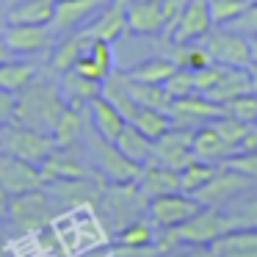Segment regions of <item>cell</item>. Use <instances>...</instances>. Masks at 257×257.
<instances>
[{
  "mask_svg": "<svg viewBox=\"0 0 257 257\" xmlns=\"http://www.w3.org/2000/svg\"><path fill=\"white\" fill-rule=\"evenodd\" d=\"M174 69H177V64L169 56H150V58H144V61L133 64V67L127 69V75L136 80H144V83H161L163 86V80H166Z\"/></svg>",
  "mask_w": 257,
  "mask_h": 257,
  "instance_id": "obj_29",
  "label": "cell"
},
{
  "mask_svg": "<svg viewBox=\"0 0 257 257\" xmlns=\"http://www.w3.org/2000/svg\"><path fill=\"white\" fill-rule=\"evenodd\" d=\"M191 139H194V127L172 124L166 133L152 141V161L180 172V169L188 166L191 161H196L194 150H191Z\"/></svg>",
  "mask_w": 257,
  "mask_h": 257,
  "instance_id": "obj_10",
  "label": "cell"
},
{
  "mask_svg": "<svg viewBox=\"0 0 257 257\" xmlns=\"http://www.w3.org/2000/svg\"><path fill=\"white\" fill-rule=\"evenodd\" d=\"M56 0H9L3 12L6 23H31V25H50Z\"/></svg>",
  "mask_w": 257,
  "mask_h": 257,
  "instance_id": "obj_22",
  "label": "cell"
},
{
  "mask_svg": "<svg viewBox=\"0 0 257 257\" xmlns=\"http://www.w3.org/2000/svg\"><path fill=\"white\" fill-rule=\"evenodd\" d=\"M199 199L194 194H185V191H169V194L152 196L150 205H147V216L155 227H177L185 218H191L199 210Z\"/></svg>",
  "mask_w": 257,
  "mask_h": 257,
  "instance_id": "obj_11",
  "label": "cell"
},
{
  "mask_svg": "<svg viewBox=\"0 0 257 257\" xmlns=\"http://www.w3.org/2000/svg\"><path fill=\"white\" fill-rule=\"evenodd\" d=\"M251 3H257V0H251Z\"/></svg>",
  "mask_w": 257,
  "mask_h": 257,
  "instance_id": "obj_48",
  "label": "cell"
},
{
  "mask_svg": "<svg viewBox=\"0 0 257 257\" xmlns=\"http://www.w3.org/2000/svg\"><path fill=\"white\" fill-rule=\"evenodd\" d=\"M210 31H213V20H210L207 0H185L172 31H169V39L172 42H202Z\"/></svg>",
  "mask_w": 257,
  "mask_h": 257,
  "instance_id": "obj_14",
  "label": "cell"
},
{
  "mask_svg": "<svg viewBox=\"0 0 257 257\" xmlns=\"http://www.w3.org/2000/svg\"><path fill=\"white\" fill-rule=\"evenodd\" d=\"M251 91V75H249V67H221V75L218 80L205 91V97H210L213 102H227L238 94H246Z\"/></svg>",
  "mask_w": 257,
  "mask_h": 257,
  "instance_id": "obj_20",
  "label": "cell"
},
{
  "mask_svg": "<svg viewBox=\"0 0 257 257\" xmlns=\"http://www.w3.org/2000/svg\"><path fill=\"white\" fill-rule=\"evenodd\" d=\"M53 150H56V141H53L50 133L28 127V124L17 122V119H9V122L0 124V152L17 155L23 161L39 166Z\"/></svg>",
  "mask_w": 257,
  "mask_h": 257,
  "instance_id": "obj_2",
  "label": "cell"
},
{
  "mask_svg": "<svg viewBox=\"0 0 257 257\" xmlns=\"http://www.w3.org/2000/svg\"><path fill=\"white\" fill-rule=\"evenodd\" d=\"M86 150L94 158L97 177H102L105 183H133L141 172V163L130 161L113 141L102 139L97 130H89L86 136Z\"/></svg>",
  "mask_w": 257,
  "mask_h": 257,
  "instance_id": "obj_3",
  "label": "cell"
},
{
  "mask_svg": "<svg viewBox=\"0 0 257 257\" xmlns=\"http://www.w3.org/2000/svg\"><path fill=\"white\" fill-rule=\"evenodd\" d=\"M163 89H166V94L172 97V100H177V97H185V94H194V75H191V69H174L172 75H169L166 80H163Z\"/></svg>",
  "mask_w": 257,
  "mask_h": 257,
  "instance_id": "obj_39",
  "label": "cell"
},
{
  "mask_svg": "<svg viewBox=\"0 0 257 257\" xmlns=\"http://www.w3.org/2000/svg\"><path fill=\"white\" fill-rule=\"evenodd\" d=\"M235 205L238 207H232V210L227 213V216L232 218L235 229L238 227H257V194H254V188L246 191V194H240Z\"/></svg>",
  "mask_w": 257,
  "mask_h": 257,
  "instance_id": "obj_38",
  "label": "cell"
},
{
  "mask_svg": "<svg viewBox=\"0 0 257 257\" xmlns=\"http://www.w3.org/2000/svg\"><path fill=\"white\" fill-rule=\"evenodd\" d=\"M169 113H172V122H174V124L191 127L194 122H210V119L221 116L224 108L218 105V102H213L210 97H205V94H199V91H194V94H185V97H177V100H172V108H169Z\"/></svg>",
  "mask_w": 257,
  "mask_h": 257,
  "instance_id": "obj_17",
  "label": "cell"
},
{
  "mask_svg": "<svg viewBox=\"0 0 257 257\" xmlns=\"http://www.w3.org/2000/svg\"><path fill=\"white\" fill-rule=\"evenodd\" d=\"M172 229H174V235H177L180 246L183 243H213V240H218L224 232L235 229V224L224 210L202 205L191 218H185L183 224H177V227H172Z\"/></svg>",
  "mask_w": 257,
  "mask_h": 257,
  "instance_id": "obj_6",
  "label": "cell"
},
{
  "mask_svg": "<svg viewBox=\"0 0 257 257\" xmlns=\"http://www.w3.org/2000/svg\"><path fill=\"white\" fill-rule=\"evenodd\" d=\"M34 75H36V64L25 61V58H20V56H14V58H9V61L0 64V86L9 89V91L23 89Z\"/></svg>",
  "mask_w": 257,
  "mask_h": 257,
  "instance_id": "obj_31",
  "label": "cell"
},
{
  "mask_svg": "<svg viewBox=\"0 0 257 257\" xmlns=\"http://www.w3.org/2000/svg\"><path fill=\"white\" fill-rule=\"evenodd\" d=\"M0 238H3V229H0Z\"/></svg>",
  "mask_w": 257,
  "mask_h": 257,
  "instance_id": "obj_47",
  "label": "cell"
},
{
  "mask_svg": "<svg viewBox=\"0 0 257 257\" xmlns=\"http://www.w3.org/2000/svg\"><path fill=\"white\" fill-rule=\"evenodd\" d=\"M218 163H205V161H191L188 166L180 169V191H185V194H194V191H199L202 185L207 183V180L216 174Z\"/></svg>",
  "mask_w": 257,
  "mask_h": 257,
  "instance_id": "obj_34",
  "label": "cell"
},
{
  "mask_svg": "<svg viewBox=\"0 0 257 257\" xmlns=\"http://www.w3.org/2000/svg\"><path fill=\"white\" fill-rule=\"evenodd\" d=\"M89 111H91V127L108 141H116L119 133L124 130V124H127V119H124L102 94H97L94 100L89 102Z\"/></svg>",
  "mask_w": 257,
  "mask_h": 257,
  "instance_id": "obj_23",
  "label": "cell"
},
{
  "mask_svg": "<svg viewBox=\"0 0 257 257\" xmlns=\"http://www.w3.org/2000/svg\"><path fill=\"white\" fill-rule=\"evenodd\" d=\"M251 188H257V183L251 177H246V174H240V172H235V169L218 163L216 174H213L199 191H194V196L199 199V205L221 207L224 202L238 199L240 194H246V191H251Z\"/></svg>",
  "mask_w": 257,
  "mask_h": 257,
  "instance_id": "obj_7",
  "label": "cell"
},
{
  "mask_svg": "<svg viewBox=\"0 0 257 257\" xmlns=\"http://www.w3.org/2000/svg\"><path fill=\"white\" fill-rule=\"evenodd\" d=\"M42 174L47 180H75V177H94L89 166L83 161H78L75 155H69V147H56L45 161L39 163Z\"/></svg>",
  "mask_w": 257,
  "mask_h": 257,
  "instance_id": "obj_19",
  "label": "cell"
},
{
  "mask_svg": "<svg viewBox=\"0 0 257 257\" xmlns=\"http://www.w3.org/2000/svg\"><path fill=\"white\" fill-rule=\"evenodd\" d=\"M136 185L141 188V194L147 199L152 196H161V194H169V191H180V172L163 166L158 161H147L141 166L139 177H136Z\"/></svg>",
  "mask_w": 257,
  "mask_h": 257,
  "instance_id": "obj_18",
  "label": "cell"
},
{
  "mask_svg": "<svg viewBox=\"0 0 257 257\" xmlns=\"http://www.w3.org/2000/svg\"><path fill=\"white\" fill-rule=\"evenodd\" d=\"M100 86H102L100 80L86 78V75L78 72L75 67L64 69V72H61V80H58V89H61L67 105H75V108L89 105V102L94 100L97 94H100Z\"/></svg>",
  "mask_w": 257,
  "mask_h": 257,
  "instance_id": "obj_21",
  "label": "cell"
},
{
  "mask_svg": "<svg viewBox=\"0 0 257 257\" xmlns=\"http://www.w3.org/2000/svg\"><path fill=\"white\" fill-rule=\"evenodd\" d=\"M130 124H136V127L141 130L144 136H150L152 141L158 139V136H163L169 127H172V113L169 111H161V108H147V105H139V111H136V116L130 119Z\"/></svg>",
  "mask_w": 257,
  "mask_h": 257,
  "instance_id": "obj_30",
  "label": "cell"
},
{
  "mask_svg": "<svg viewBox=\"0 0 257 257\" xmlns=\"http://www.w3.org/2000/svg\"><path fill=\"white\" fill-rule=\"evenodd\" d=\"M205 50L210 61L224 64V67H249L251 50L249 36L240 31H224V25H213V31L205 36Z\"/></svg>",
  "mask_w": 257,
  "mask_h": 257,
  "instance_id": "obj_9",
  "label": "cell"
},
{
  "mask_svg": "<svg viewBox=\"0 0 257 257\" xmlns=\"http://www.w3.org/2000/svg\"><path fill=\"white\" fill-rule=\"evenodd\" d=\"M113 240H116V243L122 246V249L141 251V249H147V246L155 243V224H152L150 218L139 216V218H133V221L122 224Z\"/></svg>",
  "mask_w": 257,
  "mask_h": 257,
  "instance_id": "obj_25",
  "label": "cell"
},
{
  "mask_svg": "<svg viewBox=\"0 0 257 257\" xmlns=\"http://www.w3.org/2000/svg\"><path fill=\"white\" fill-rule=\"evenodd\" d=\"M185 0H130L127 3V31L139 36H155L172 31Z\"/></svg>",
  "mask_w": 257,
  "mask_h": 257,
  "instance_id": "obj_4",
  "label": "cell"
},
{
  "mask_svg": "<svg viewBox=\"0 0 257 257\" xmlns=\"http://www.w3.org/2000/svg\"><path fill=\"white\" fill-rule=\"evenodd\" d=\"M14 119V91L0 86V124Z\"/></svg>",
  "mask_w": 257,
  "mask_h": 257,
  "instance_id": "obj_43",
  "label": "cell"
},
{
  "mask_svg": "<svg viewBox=\"0 0 257 257\" xmlns=\"http://www.w3.org/2000/svg\"><path fill=\"white\" fill-rule=\"evenodd\" d=\"M6 216L20 229H28V232L42 229L53 221V196L45 191V185L12 194L6 199Z\"/></svg>",
  "mask_w": 257,
  "mask_h": 257,
  "instance_id": "obj_5",
  "label": "cell"
},
{
  "mask_svg": "<svg viewBox=\"0 0 257 257\" xmlns=\"http://www.w3.org/2000/svg\"><path fill=\"white\" fill-rule=\"evenodd\" d=\"M3 36L14 56H36L53 47V28L50 25H31V23H6L3 20Z\"/></svg>",
  "mask_w": 257,
  "mask_h": 257,
  "instance_id": "obj_13",
  "label": "cell"
},
{
  "mask_svg": "<svg viewBox=\"0 0 257 257\" xmlns=\"http://www.w3.org/2000/svg\"><path fill=\"white\" fill-rule=\"evenodd\" d=\"M42 185H45V174L36 163L0 152V199H9L12 194H20V191L42 188Z\"/></svg>",
  "mask_w": 257,
  "mask_h": 257,
  "instance_id": "obj_12",
  "label": "cell"
},
{
  "mask_svg": "<svg viewBox=\"0 0 257 257\" xmlns=\"http://www.w3.org/2000/svg\"><path fill=\"white\" fill-rule=\"evenodd\" d=\"M221 108L229 116L240 119V122H246V124H254L257 122V91H246V94L232 97V100L221 102Z\"/></svg>",
  "mask_w": 257,
  "mask_h": 257,
  "instance_id": "obj_36",
  "label": "cell"
},
{
  "mask_svg": "<svg viewBox=\"0 0 257 257\" xmlns=\"http://www.w3.org/2000/svg\"><path fill=\"white\" fill-rule=\"evenodd\" d=\"M64 108H67V100L56 80H45L34 75L23 89L14 91V119L28 127L42 130V133H50Z\"/></svg>",
  "mask_w": 257,
  "mask_h": 257,
  "instance_id": "obj_1",
  "label": "cell"
},
{
  "mask_svg": "<svg viewBox=\"0 0 257 257\" xmlns=\"http://www.w3.org/2000/svg\"><path fill=\"white\" fill-rule=\"evenodd\" d=\"M249 50H251V64H257V34L249 36Z\"/></svg>",
  "mask_w": 257,
  "mask_h": 257,
  "instance_id": "obj_45",
  "label": "cell"
},
{
  "mask_svg": "<svg viewBox=\"0 0 257 257\" xmlns=\"http://www.w3.org/2000/svg\"><path fill=\"white\" fill-rule=\"evenodd\" d=\"M127 3L130 0H105L102 9L80 31L89 39H105L113 45L119 36L127 34Z\"/></svg>",
  "mask_w": 257,
  "mask_h": 257,
  "instance_id": "obj_15",
  "label": "cell"
},
{
  "mask_svg": "<svg viewBox=\"0 0 257 257\" xmlns=\"http://www.w3.org/2000/svg\"><path fill=\"white\" fill-rule=\"evenodd\" d=\"M113 144H116L119 150L130 158V161L141 163V166H144L147 161H152V139H150V136H144L136 124H130V122L124 124V130L119 133V139L113 141Z\"/></svg>",
  "mask_w": 257,
  "mask_h": 257,
  "instance_id": "obj_28",
  "label": "cell"
},
{
  "mask_svg": "<svg viewBox=\"0 0 257 257\" xmlns=\"http://www.w3.org/2000/svg\"><path fill=\"white\" fill-rule=\"evenodd\" d=\"M224 166L235 169V172L246 174L257 183V150H240V152H232L227 161H221Z\"/></svg>",
  "mask_w": 257,
  "mask_h": 257,
  "instance_id": "obj_40",
  "label": "cell"
},
{
  "mask_svg": "<svg viewBox=\"0 0 257 257\" xmlns=\"http://www.w3.org/2000/svg\"><path fill=\"white\" fill-rule=\"evenodd\" d=\"M9 58H14V53L9 50V45H6V36H3V20H0V64L9 61Z\"/></svg>",
  "mask_w": 257,
  "mask_h": 257,
  "instance_id": "obj_44",
  "label": "cell"
},
{
  "mask_svg": "<svg viewBox=\"0 0 257 257\" xmlns=\"http://www.w3.org/2000/svg\"><path fill=\"white\" fill-rule=\"evenodd\" d=\"M83 108H75V105H67L61 111V116L56 119L50 136L56 141V147H72L75 141L83 139V130H86V122H83Z\"/></svg>",
  "mask_w": 257,
  "mask_h": 257,
  "instance_id": "obj_27",
  "label": "cell"
},
{
  "mask_svg": "<svg viewBox=\"0 0 257 257\" xmlns=\"http://www.w3.org/2000/svg\"><path fill=\"white\" fill-rule=\"evenodd\" d=\"M174 257H218L213 243H183V249Z\"/></svg>",
  "mask_w": 257,
  "mask_h": 257,
  "instance_id": "obj_42",
  "label": "cell"
},
{
  "mask_svg": "<svg viewBox=\"0 0 257 257\" xmlns=\"http://www.w3.org/2000/svg\"><path fill=\"white\" fill-rule=\"evenodd\" d=\"M174 45V53H172V61L177 64L180 69H199L205 67L207 61H210V56H207L205 45H196V42H172Z\"/></svg>",
  "mask_w": 257,
  "mask_h": 257,
  "instance_id": "obj_35",
  "label": "cell"
},
{
  "mask_svg": "<svg viewBox=\"0 0 257 257\" xmlns=\"http://www.w3.org/2000/svg\"><path fill=\"white\" fill-rule=\"evenodd\" d=\"M249 3L251 0H207L213 25H229L249 9Z\"/></svg>",
  "mask_w": 257,
  "mask_h": 257,
  "instance_id": "obj_37",
  "label": "cell"
},
{
  "mask_svg": "<svg viewBox=\"0 0 257 257\" xmlns=\"http://www.w3.org/2000/svg\"><path fill=\"white\" fill-rule=\"evenodd\" d=\"M100 202H102V207H105L108 216L116 221V227H122V224L144 216L147 205H150V199L141 194V188L136 185V180L133 183H111V188L102 185Z\"/></svg>",
  "mask_w": 257,
  "mask_h": 257,
  "instance_id": "obj_8",
  "label": "cell"
},
{
  "mask_svg": "<svg viewBox=\"0 0 257 257\" xmlns=\"http://www.w3.org/2000/svg\"><path fill=\"white\" fill-rule=\"evenodd\" d=\"M86 39L89 36L83 34V31H72V34L67 36V39L61 42V45L53 50V58H50V67L56 69V72H64V69H69L75 64V58L80 56V50H83Z\"/></svg>",
  "mask_w": 257,
  "mask_h": 257,
  "instance_id": "obj_33",
  "label": "cell"
},
{
  "mask_svg": "<svg viewBox=\"0 0 257 257\" xmlns=\"http://www.w3.org/2000/svg\"><path fill=\"white\" fill-rule=\"evenodd\" d=\"M191 150H194L196 161H205V163H221V161H227V158L232 155V150L221 141V136L210 127V122L194 130Z\"/></svg>",
  "mask_w": 257,
  "mask_h": 257,
  "instance_id": "obj_24",
  "label": "cell"
},
{
  "mask_svg": "<svg viewBox=\"0 0 257 257\" xmlns=\"http://www.w3.org/2000/svg\"><path fill=\"white\" fill-rule=\"evenodd\" d=\"M210 127L216 130L218 136H221V141H224V144L229 147V150H232V152H238L240 147H243L246 136H249L251 124L240 122V119L229 116V113H221V116L210 119Z\"/></svg>",
  "mask_w": 257,
  "mask_h": 257,
  "instance_id": "obj_32",
  "label": "cell"
},
{
  "mask_svg": "<svg viewBox=\"0 0 257 257\" xmlns=\"http://www.w3.org/2000/svg\"><path fill=\"white\" fill-rule=\"evenodd\" d=\"M229 25H232L235 31H240V34H246V36L257 34V3H249V9H246L238 20H232Z\"/></svg>",
  "mask_w": 257,
  "mask_h": 257,
  "instance_id": "obj_41",
  "label": "cell"
},
{
  "mask_svg": "<svg viewBox=\"0 0 257 257\" xmlns=\"http://www.w3.org/2000/svg\"><path fill=\"white\" fill-rule=\"evenodd\" d=\"M102 3L105 0H56L53 20H50L53 34H72L75 28L86 25L100 12Z\"/></svg>",
  "mask_w": 257,
  "mask_h": 257,
  "instance_id": "obj_16",
  "label": "cell"
},
{
  "mask_svg": "<svg viewBox=\"0 0 257 257\" xmlns=\"http://www.w3.org/2000/svg\"><path fill=\"white\" fill-rule=\"evenodd\" d=\"M122 83H124V89L130 91V97H133L139 105L161 108V111H169V108H172V97L166 94V89H163L161 83H144V80L130 78L127 72H122Z\"/></svg>",
  "mask_w": 257,
  "mask_h": 257,
  "instance_id": "obj_26",
  "label": "cell"
},
{
  "mask_svg": "<svg viewBox=\"0 0 257 257\" xmlns=\"http://www.w3.org/2000/svg\"><path fill=\"white\" fill-rule=\"evenodd\" d=\"M249 75H251V91H257V64H249Z\"/></svg>",
  "mask_w": 257,
  "mask_h": 257,
  "instance_id": "obj_46",
  "label": "cell"
}]
</instances>
